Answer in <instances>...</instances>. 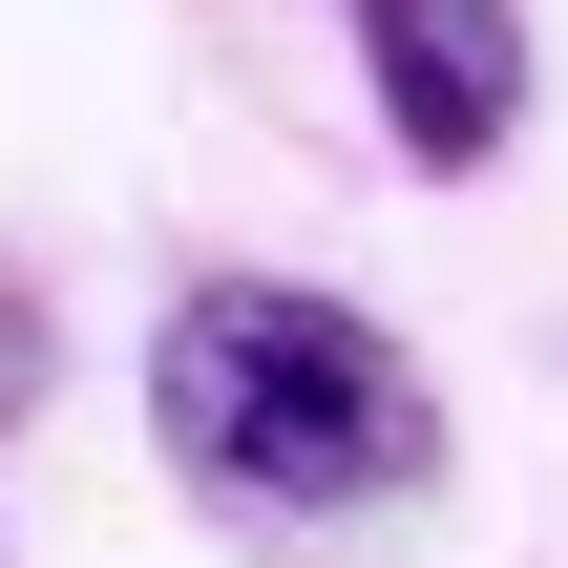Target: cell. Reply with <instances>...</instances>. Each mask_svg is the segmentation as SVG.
Here are the masks:
<instances>
[{
	"mask_svg": "<svg viewBox=\"0 0 568 568\" xmlns=\"http://www.w3.org/2000/svg\"><path fill=\"white\" fill-rule=\"evenodd\" d=\"M148 464L232 527H379L443 485V379L316 274H190L148 316Z\"/></svg>",
	"mask_w": 568,
	"mask_h": 568,
	"instance_id": "1",
	"label": "cell"
},
{
	"mask_svg": "<svg viewBox=\"0 0 568 568\" xmlns=\"http://www.w3.org/2000/svg\"><path fill=\"white\" fill-rule=\"evenodd\" d=\"M337 21H358L379 148H400L422 190L506 169V126H527V0H337Z\"/></svg>",
	"mask_w": 568,
	"mask_h": 568,
	"instance_id": "2",
	"label": "cell"
}]
</instances>
